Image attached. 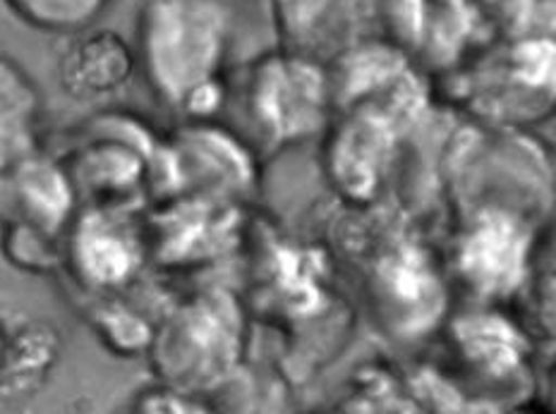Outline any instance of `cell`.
Listing matches in <instances>:
<instances>
[{"mask_svg":"<svg viewBox=\"0 0 556 414\" xmlns=\"http://www.w3.org/2000/svg\"><path fill=\"white\" fill-rule=\"evenodd\" d=\"M27 27L46 34H79L106 15L113 0H3Z\"/></svg>","mask_w":556,"mask_h":414,"instance_id":"3957f363","label":"cell"},{"mask_svg":"<svg viewBox=\"0 0 556 414\" xmlns=\"http://www.w3.org/2000/svg\"><path fill=\"white\" fill-rule=\"evenodd\" d=\"M233 17L226 0H142L137 65L156 94L194 113L222 99L218 73L230 46Z\"/></svg>","mask_w":556,"mask_h":414,"instance_id":"6da1fadb","label":"cell"},{"mask_svg":"<svg viewBox=\"0 0 556 414\" xmlns=\"http://www.w3.org/2000/svg\"><path fill=\"white\" fill-rule=\"evenodd\" d=\"M63 55V85L79 99H101L115 94L135 75L137 55L115 31L87 29Z\"/></svg>","mask_w":556,"mask_h":414,"instance_id":"7a4b0ae2","label":"cell"}]
</instances>
